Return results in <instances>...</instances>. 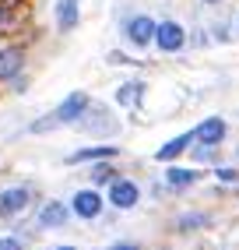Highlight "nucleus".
Wrapping results in <instances>:
<instances>
[{"label":"nucleus","instance_id":"1","mask_svg":"<svg viewBox=\"0 0 239 250\" xmlns=\"http://www.w3.org/2000/svg\"><path fill=\"white\" fill-rule=\"evenodd\" d=\"M88 106H92V99L84 95V92H71L63 99V103L46 116V120H36L32 124V134H46V130H53V127H63V124H78L84 113H88Z\"/></svg>","mask_w":239,"mask_h":250},{"label":"nucleus","instance_id":"2","mask_svg":"<svg viewBox=\"0 0 239 250\" xmlns=\"http://www.w3.org/2000/svg\"><path fill=\"white\" fill-rule=\"evenodd\" d=\"M183 42H186V32L179 21H162L155 28V46L162 53H176V49H183Z\"/></svg>","mask_w":239,"mask_h":250},{"label":"nucleus","instance_id":"3","mask_svg":"<svg viewBox=\"0 0 239 250\" xmlns=\"http://www.w3.org/2000/svg\"><path fill=\"white\" fill-rule=\"evenodd\" d=\"M155 28H159V25L151 21L148 14H138V18L127 21L123 32H127V42H130V46H148V42H155Z\"/></svg>","mask_w":239,"mask_h":250},{"label":"nucleus","instance_id":"4","mask_svg":"<svg viewBox=\"0 0 239 250\" xmlns=\"http://www.w3.org/2000/svg\"><path fill=\"white\" fill-rule=\"evenodd\" d=\"M138 197H141V190H138V183L134 180H113V187H109V201L116 205V208H134L138 205Z\"/></svg>","mask_w":239,"mask_h":250},{"label":"nucleus","instance_id":"5","mask_svg":"<svg viewBox=\"0 0 239 250\" xmlns=\"http://www.w3.org/2000/svg\"><path fill=\"white\" fill-rule=\"evenodd\" d=\"M28 187H7V190H0V215H18L28 208Z\"/></svg>","mask_w":239,"mask_h":250},{"label":"nucleus","instance_id":"6","mask_svg":"<svg viewBox=\"0 0 239 250\" xmlns=\"http://www.w3.org/2000/svg\"><path fill=\"white\" fill-rule=\"evenodd\" d=\"M21 63H25V53L18 46H7V49H0V81H14L21 71Z\"/></svg>","mask_w":239,"mask_h":250},{"label":"nucleus","instance_id":"7","mask_svg":"<svg viewBox=\"0 0 239 250\" xmlns=\"http://www.w3.org/2000/svg\"><path fill=\"white\" fill-rule=\"evenodd\" d=\"M71 208H74V215H81V219H95V215L102 211V197L95 190H78Z\"/></svg>","mask_w":239,"mask_h":250},{"label":"nucleus","instance_id":"8","mask_svg":"<svg viewBox=\"0 0 239 250\" xmlns=\"http://www.w3.org/2000/svg\"><path fill=\"white\" fill-rule=\"evenodd\" d=\"M120 152L116 145H92V148H78L74 155H67V162L78 166V162H95V159H113Z\"/></svg>","mask_w":239,"mask_h":250},{"label":"nucleus","instance_id":"9","mask_svg":"<svg viewBox=\"0 0 239 250\" xmlns=\"http://www.w3.org/2000/svg\"><path fill=\"white\" fill-rule=\"evenodd\" d=\"M67 211L63 208V201H49V205H42V211H39V226L42 229H60L63 222H67Z\"/></svg>","mask_w":239,"mask_h":250},{"label":"nucleus","instance_id":"10","mask_svg":"<svg viewBox=\"0 0 239 250\" xmlns=\"http://www.w3.org/2000/svg\"><path fill=\"white\" fill-rule=\"evenodd\" d=\"M194 138L200 145H218L221 138H225V120H218V116H211V120H204L197 130H194Z\"/></svg>","mask_w":239,"mask_h":250},{"label":"nucleus","instance_id":"11","mask_svg":"<svg viewBox=\"0 0 239 250\" xmlns=\"http://www.w3.org/2000/svg\"><path fill=\"white\" fill-rule=\"evenodd\" d=\"M78 18H81L78 0H60V4H57V25H60V32H71L78 25Z\"/></svg>","mask_w":239,"mask_h":250},{"label":"nucleus","instance_id":"12","mask_svg":"<svg viewBox=\"0 0 239 250\" xmlns=\"http://www.w3.org/2000/svg\"><path fill=\"white\" fill-rule=\"evenodd\" d=\"M190 141H197V138H194V130H190V134H179V138H173L169 145H162L159 152H155V159H159V162H169V159H176V155H183L186 148H190Z\"/></svg>","mask_w":239,"mask_h":250},{"label":"nucleus","instance_id":"13","mask_svg":"<svg viewBox=\"0 0 239 250\" xmlns=\"http://www.w3.org/2000/svg\"><path fill=\"white\" fill-rule=\"evenodd\" d=\"M141 81H127V85H120V92H116V103L120 106H134V103H138V99H141Z\"/></svg>","mask_w":239,"mask_h":250},{"label":"nucleus","instance_id":"14","mask_svg":"<svg viewBox=\"0 0 239 250\" xmlns=\"http://www.w3.org/2000/svg\"><path fill=\"white\" fill-rule=\"evenodd\" d=\"M165 180H169V187H190V183L197 180V173H194V169H179V166H173V169L165 173Z\"/></svg>","mask_w":239,"mask_h":250},{"label":"nucleus","instance_id":"15","mask_svg":"<svg viewBox=\"0 0 239 250\" xmlns=\"http://www.w3.org/2000/svg\"><path fill=\"white\" fill-rule=\"evenodd\" d=\"M92 180H95V183H113L116 176H113L109 166H95V169H92Z\"/></svg>","mask_w":239,"mask_h":250},{"label":"nucleus","instance_id":"16","mask_svg":"<svg viewBox=\"0 0 239 250\" xmlns=\"http://www.w3.org/2000/svg\"><path fill=\"white\" fill-rule=\"evenodd\" d=\"M204 222V215H183L179 219V229H190V226H200Z\"/></svg>","mask_w":239,"mask_h":250},{"label":"nucleus","instance_id":"17","mask_svg":"<svg viewBox=\"0 0 239 250\" xmlns=\"http://www.w3.org/2000/svg\"><path fill=\"white\" fill-rule=\"evenodd\" d=\"M0 250H21V240H14V236H4V240H0Z\"/></svg>","mask_w":239,"mask_h":250},{"label":"nucleus","instance_id":"18","mask_svg":"<svg viewBox=\"0 0 239 250\" xmlns=\"http://www.w3.org/2000/svg\"><path fill=\"white\" fill-rule=\"evenodd\" d=\"M218 176L225 180V183H232V180H236V169H218Z\"/></svg>","mask_w":239,"mask_h":250},{"label":"nucleus","instance_id":"19","mask_svg":"<svg viewBox=\"0 0 239 250\" xmlns=\"http://www.w3.org/2000/svg\"><path fill=\"white\" fill-rule=\"evenodd\" d=\"M113 250H138V247H134V243H116Z\"/></svg>","mask_w":239,"mask_h":250},{"label":"nucleus","instance_id":"20","mask_svg":"<svg viewBox=\"0 0 239 250\" xmlns=\"http://www.w3.org/2000/svg\"><path fill=\"white\" fill-rule=\"evenodd\" d=\"M57 250H74V247H57Z\"/></svg>","mask_w":239,"mask_h":250},{"label":"nucleus","instance_id":"21","mask_svg":"<svg viewBox=\"0 0 239 250\" xmlns=\"http://www.w3.org/2000/svg\"><path fill=\"white\" fill-rule=\"evenodd\" d=\"M204 4H218V0H204Z\"/></svg>","mask_w":239,"mask_h":250}]
</instances>
